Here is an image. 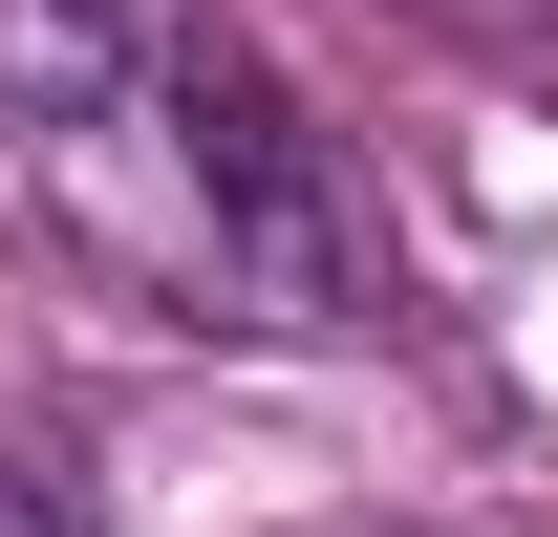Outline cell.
<instances>
[{
    "label": "cell",
    "mask_w": 558,
    "mask_h": 537,
    "mask_svg": "<svg viewBox=\"0 0 558 537\" xmlns=\"http://www.w3.org/2000/svg\"><path fill=\"white\" fill-rule=\"evenodd\" d=\"M409 22L473 44V65H537V86H558V0H409Z\"/></svg>",
    "instance_id": "3957f363"
},
{
    "label": "cell",
    "mask_w": 558,
    "mask_h": 537,
    "mask_svg": "<svg viewBox=\"0 0 558 537\" xmlns=\"http://www.w3.org/2000/svg\"><path fill=\"white\" fill-rule=\"evenodd\" d=\"M0 537H108L86 452H65V430H22V408H0Z\"/></svg>",
    "instance_id": "7a4b0ae2"
},
{
    "label": "cell",
    "mask_w": 558,
    "mask_h": 537,
    "mask_svg": "<svg viewBox=\"0 0 558 537\" xmlns=\"http://www.w3.org/2000/svg\"><path fill=\"white\" fill-rule=\"evenodd\" d=\"M0 194L108 301L215 344H344L387 301L344 151L215 0H0Z\"/></svg>",
    "instance_id": "6da1fadb"
}]
</instances>
